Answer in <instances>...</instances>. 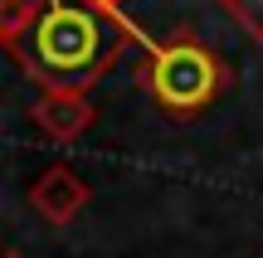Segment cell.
Listing matches in <instances>:
<instances>
[{
	"label": "cell",
	"mask_w": 263,
	"mask_h": 258,
	"mask_svg": "<svg viewBox=\"0 0 263 258\" xmlns=\"http://www.w3.org/2000/svg\"><path fill=\"white\" fill-rule=\"evenodd\" d=\"M229 15L239 19V29H244L249 39H258V44H263V0H234Z\"/></svg>",
	"instance_id": "cell-6"
},
{
	"label": "cell",
	"mask_w": 263,
	"mask_h": 258,
	"mask_svg": "<svg viewBox=\"0 0 263 258\" xmlns=\"http://www.w3.org/2000/svg\"><path fill=\"white\" fill-rule=\"evenodd\" d=\"M93 117H98V107L88 103V93H44L29 103V122L39 127V136H49L59 146L78 142L93 127Z\"/></svg>",
	"instance_id": "cell-4"
},
{
	"label": "cell",
	"mask_w": 263,
	"mask_h": 258,
	"mask_svg": "<svg viewBox=\"0 0 263 258\" xmlns=\"http://www.w3.org/2000/svg\"><path fill=\"white\" fill-rule=\"evenodd\" d=\"M93 5H98V10H107V15H122L127 0H93Z\"/></svg>",
	"instance_id": "cell-7"
},
{
	"label": "cell",
	"mask_w": 263,
	"mask_h": 258,
	"mask_svg": "<svg viewBox=\"0 0 263 258\" xmlns=\"http://www.w3.org/2000/svg\"><path fill=\"white\" fill-rule=\"evenodd\" d=\"M25 200H29V210H34L44 224L64 229V224H73L78 214L88 210V200H93V185H88L83 175L73 171V166L59 161V166H44V171L29 181Z\"/></svg>",
	"instance_id": "cell-3"
},
{
	"label": "cell",
	"mask_w": 263,
	"mask_h": 258,
	"mask_svg": "<svg viewBox=\"0 0 263 258\" xmlns=\"http://www.w3.org/2000/svg\"><path fill=\"white\" fill-rule=\"evenodd\" d=\"M5 258H25V253H15V249H10V253H5Z\"/></svg>",
	"instance_id": "cell-9"
},
{
	"label": "cell",
	"mask_w": 263,
	"mask_h": 258,
	"mask_svg": "<svg viewBox=\"0 0 263 258\" xmlns=\"http://www.w3.org/2000/svg\"><path fill=\"white\" fill-rule=\"evenodd\" d=\"M127 44L151 49L156 39L127 15H107L93 0H39V19L15 49V64L44 93H88Z\"/></svg>",
	"instance_id": "cell-1"
},
{
	"label": "cell",
	"mask_w": 263,
	"mask_h": 258,
	"mask_svg": "<svg viewBox=\"0 0 263 258\" xmlns=\"http://www.w3.org/2000/svg\"><path fill=\"white\" fill-rule=\"evenodd\" d=\"M215 5H219V10H234V0H215Z\"/></svg>",
	"instance_id": "cell-8"
},
{
	"label": "cell",
	"mask_w": 263,
	"mask_h": 258,
	"mask_svg": "<svg viewBox=\"0 0 263 258\" xmlns=\"http://www.w3.org/2000/svg\"><path fill=\"white\" fill-rule=\"evenodd\" d=\"M39 19V0H0V39H5V54H15L29 39Z\"/></svg>",
	"instance_id": "cell-5"
},
{
	"label": "cell",
	"mask_w": 263,
	"mask_h": 258,
	"mask_svg": "<svg viewBox=\"0 0 263 258\" xmlns=\"http://www.w3.org/2000/svg\"><path fill=\"white\" fill-rule=\"evenodd\" d=\"M137 83L151 103L161 107L176 122H190V117L210 112V107L224 97V88L234 83V68L219 49H210L205 39L176 29L171 39H156L146 49L137 68Z\"/></svg>",
	"instance_id": "cell-2"
}]
</instances>
